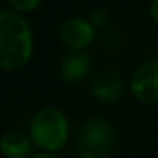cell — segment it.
Wrapping results in <instances>:
<instances>
[{
    "label": "cell",
    "mask_w": 158,
    "mask_h": 158,
    "mask_svg": "<svg viewBox=\"0 0 158 158\" xmlns=\"http://www.w3.org/2000/svg\"><path fill=\"white\" fill-rule=\"evenodd\" d=\"M150 15H151V19H153V21L158 24V0H153V2H151V5H150Z\"/></svg>",
    "instance_id": "8fae6325"
},
{
    "label": "cell",
    "mask_w": 158,
    "mask_h": 158,
    "mask_svg": "<svg viewBox=\"0 0 158 158\" xmlns=\"http://www.w3.org/2000/svg\"><path fill=\"white\" fill-rule=\"evenodd\" d=\"M90 56L83 51H68L60 63V77L66 83H78L90 72Z\"/></svg>",
    "instance_id": "8992f818"
},
{
    "label": "cell",
    "mask_w": 158,
    "mask_h": 158,
    "mask_svg": "<svg viewBox=\"0 0 158 158\" xmlns=\"http://www.w3.org/2000/svg\"><path fill=\"white\" fill-rule=\"evenodd\" d=\"M7 4L15 12H31L39 7L41 0H7Z\"/></svg>",
    "instance_id": "9c48e42d"
},
{
    "label": "cell",
    "mask_w": 158,
    "mask_h": 158,
    "mask_svg": "<svg viewBox=\"0 0 158 158\" xmlns=\"http://www.w3.org/2000/svg\"><path fill=\"white\" fill-rule=\"evenodd\" d=\"M32 143L21 131H9L0 138V153L5 158H29L32 156Z\"/></svg>",
    "instance_id": "52a82bcc"
},
{
    "label": "cell",
    "mask_w": 158,
    "mask_h": 158,
    "mask_svg": "<svg viewBox=\"0 0 158 158\" xmlns=\"http://www.w3.org/2000/svg\"><path fill=\"white\" fill-rule=\"evenodd\" d=\"M92 92L97 99L104 102H114L123 94V80L112 70L102 72L92 83Z\"/></svg>",
    "instance_id": "ba28073f"
},
{
    "label": "cell",
    "mask_w": 158,
    "mask_h": 158,
    "mask_svg": "<svg viewBox=\"0 0 158 158\" xmlns=\"http://www.w3.org/2000/svg\"><path fill=\"white\" fill-rule=\"evenodd\" d=\"M39 150L46 153L60 150L70 138V127L65 114L56 107H44L38 110L31 121V136Z\"/></svg>",
    "instance_id": "7a4b0ae2"
},
{
    "label": "cell",
    "mask_w": 158,
    "mask_h": 158,
    "mask_svg": "<svg viewBox=\"0 0 158 158\" xmlns=\"http://www.w3.org/2000/svg\"><path fill=\"white\" fill-rule=\"evenodd\" d=\"M60 41L70 48L72 51H82L83 48L90 44L95 38V29L89 19L83 17H70L63 21L60 26Z\"/></svg>",
    "instance_id": "5b68a950"
},
{
    "label": "cell",
    "mask_w": 158,
    "mask_h": 158,
    "mask_svg": "<svg viewBox=\"0 0 158 158\" xmlns=\"http://www.w3.org/2000/svg\"><path fill=\"white\" fill-rule=\"evenodd\" d=\"M34 51L29 22L12 10L0 9V70L14 72L27 65Z\"/></svg>",
    "instance_id": "6da1fadb"
},
{
    "label": "cell",
    "mask_w": 158,
    "mask_h": 158,
    "mask_svg": "<svg viewBox=\"0 0 158 158\" xmlns=\"http://www.w3.org/2000/svg\"><path fill=\"white\" fill-rule=\"evenodd\" d=\"M129 89L138 100L144 104L158 102V61H146L133 72Z\"/></svg>",
    "instance_id": "277c9868"
},
{
    "label": "cell",
    "mask_w": 158,
    "mask_h": 158,
    "mask_svg": "<svg viewBox=\"0 0 158 158\" xmlns=\"http://www.w3.org/2000/svg\"><path fill=\"white\" fill-rule=\"evenodd\" d=\"M116 144L114 124L102 117L89 119L78 131L77 150L82 158H107Z\"/></svg>",
    "instance_id": "3957f363"
},
{
    "label": "cell",
    "mask_w": 158,
    "mask_h": 158,
    "mask_svg": "<svg viewBox=\"0 0 158 158\" xmlns=\"http://www.w3.org/2000/svg\"><path fill=\"white\" fill-rule=\"evenodd\" d=\"M31 158H60V156H58V155H53V153H46V151H41V153L32 155Z\"/></svg>",
    "instance_id": "7c38bea8"
},
{
    "label": "cell",
    "mask_w": 158,
    "mask_h": 158,
    "mask_svg": "<svg viewBox=\"0 0 158 158\" xmlns=\"http://www.w3.org/2000/svg\"><path fill=\"white\" fill-rule=\"evenodd\" d=\"M107 21V14L104 9H95V10H92V14H90V22H92L94 26H104Z\"/></svg>",
    "instance_id": "30bf717a"
}]
</instances>
